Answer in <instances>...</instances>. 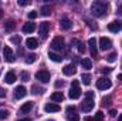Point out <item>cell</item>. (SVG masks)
<instances>
[{"mask_svg": "<svg viewBox=\"0 0 122 121\" xmlns=\"http://www.w3.org/2000/svg\"><path fill=\"white\" fill-rule=\"evenodd\" d=\"M48 57H50V60H53L54 63H60V61L62 60V57H61V56L56 54V53H53V51H50V53H48Z\"/></svg>", "mask_w": 122, "mask_h": 121, "instance_id": "obj_24", "label": "cell"}, {"mask_svg": "<svg viewBox=\"0 0 122 121\" xmlns=\"http://www.w3.org/2000/svg\"><path fill=\"white\" fill-rule=\"evenodd\" d=\"M118 121H122V114L119 116V117H118Z\"/></svg>", "mask_w": 122, "mask_h": 121, "instance_id": "obj_45", "label": "cell"}, {"mask_svg": "<svg viewBox=\"0 0 122 121\" xmlns=\"http://www.w3.org/2000/svg\"><path fill=\"white\" fill-rule=\"evenodd\" d=\"M34 30H36V24L34 23H26L23 26V29H21L23 33H33Z\"/></svg>", "mask_w": 122, "mask_h": 121, "instance_id": "obj_20", "label": "cell"}, {"mask_svg": "<svg viewBox=\"0 0 122 121\" xmlns=\"http://www.w3.org/2000/svg\"><path fill=\"white\" fill-rule=\"evenodd\" d=\"M51 49L56 50V51H61V50L64 49V38H62L61 36H57V37L53 38V41H51Z\"/></svg>", "mask_w": 122, "mask_h": 121, "instance_id": "obj_5", "label": "cell"}, {"mask_svg": "<svg viewBox=\"0 0 122 121\" xmlns=\"http://www.w3.org/2000/svg\"><path fill=\"white\" fill-rule=\"evenodd\" d=\"M36 60H37V56H36L34 53H31V54H29V56L26 57V63H27V64H33Z\"/></svg>", "mask_w": 122, "mask_h": 121, "instance_id": "obj_27", "label": "cell"}, {"mask_svg": "<svg viewBox=\"0 0 122 121\" xmlns=\"http://www.w3.org/2000/svg\"><path fill=\"white\" fill-rule=\"evenodd\" d=\"M88 46H90V50H91V56L97 57V54H98V51H97V40L94 37H91L88 40Z\"/></svg>", "mask_w": 122, "mask_h": 121, "instance_id": "obj_15", "label": "cell"}, {"mask_svg": "<svg viewBox=\"0 0 122 121\" xmlns=\"http://www.w3.org/2000/svg\"><path fill=\"white\" fill-rule=\"evenodd\" d=\"M19 121H31V118H21V120H19Z\"/></svg>", "mask_w": 122, "mask_h": 121, "instance_id": "obj_43", "label": "cell"}, {"mask_svg": "<svg viewBox=\"0 0 122 121\" xmlns=\"http://www.w3.org/2000/svg\"><path fill=\"white\" fill-rule=\"evenodd\" d=\"M36 78H37L38 81H41V83H48L50 78H51V76H50V71H47V70H40V71L36 73Z\"/></svg>", "mask_w": 122, "mask_h": 121, "instance_id": "obj_6", "label": "cell"}, {"mask_svg": "<svg viewBox=\"0 0 122 121\" xmlns=\"http://www.w3.org/2000/svg\"><path fill=\"white\" fill-rule=\"evenodd\" d=\"M118 80H121V81H122V74H119V76H118Z\"/></svg>", "mask_w": 122, "mask_h": 121, "instance_id": "obj_44", "label": "cell"}, {"mask_svg": "<svg viewBox=\"0 0 122 121\" xmlns=\"http://www.w3.org/2000/svg\"><path fill=\"white\" fill-rule=\"evenodd\" d=\"M87 97H91V98H94L95 95H94V91H88L87 93Z\"/></svg>", "mask_w": 122, "mask_h": 121, "instance_id": "obj_42", "label": "cell"}, {"mask_svg": "<svg viewBox=\"0 0 122 121\" xmlns=\"http://www.w3.org/2000/svg\"><path fill=\"white\" fill-rule=\"evenodd\" d=\"M44 88L43 87H38V86H33V88H31V93L33 94H43L44 93Z\"/></svg>", "mask_w": 122, "mask_h": 121, "instance_id": "obj_28", "label": "cell"}, {"mask_svg": "<svg viewBox=\"0 0 122 121\" xmlns=\"http://www.w3.org/2000/svg\"><path fill=\"white\" fill-rule=\"evenodd\" d=\"M71 43H72V44H77V49H78V51H80L81 54H84V53H85V46H84V43H81V41H80V40H77V38H74Z\"/></svg>", "mask_w": 122, "mask_h": 121, "instance_id": "obj_21", "label": "cell"}, {"mask_svg": "<svg viewBox=\"0 0 122 121\" xmlns=\"http://www.w3.org/2000/svg\"><path fill=\"white\" fill-rule=\"evenodd\" d=\"M109 116L111 117H115L117 116V110H109Z\"/></svg>", "mask_w": 122, "mask_h": 121, "instance_id": "obj_41", "label": "cell"}, {"mask_svg": "<svg viewBox=\"0 0 122 121\" xmlns=\"http://www.w3.org/2000/svg\"><path fill=\"white\" fill-rule=\"evenodd\" d=\"M81 81H82L85 86H90V84H91V76H90V74H82Z\"/></svg>", "mask_w": 122, "mask_h": 121, "instance_id": "obj_26", "label": "cell"}, {"mask_svg": "<svg viewBox=\"0 0 122 121\" xmlns=\"http://www.w3.org/2000/svg\"><path fill=\"white\" fill-rule=\"evenodd\" d=\"M112 47V40L108 37H101L99 40V49L101 50H109Z\"/></svg>", "mask_w": 122, "mask_h": 121, "instance_id": "obj_9", "label": "cell"}, {"mask_svg": "<svg viewBox=\"0 0 122 121\" xmlns=\"http://www.w3.org/2000/svg\"><path fill=\"white\" fill-rule=\"evenodd\" d=\"M31 108H33V101H27V103H24V104L21 105L20 113H21V114H27V113H30Z\"/></svg>", "mask_w": 122, "mask_h": 121, "instance_id": "obj_18", "label": "cell"}, {"mask_svg": "<svg viewBox=\"0 0 122 121\" xmlns=\"http://www.w3.org/2000/svg\"><path fill=\"white\" fill-rule=\"evenodd\" d=\"M30 1L29 0H19V6H29Z\"/></svg>", "mask_w": 122, "mask_h": 121, "instance_id": "obj_37", "label": "cell"}, {"mask_svg": "<svg viewBox=\"0 0 122 121\" xmlns=\"http://www.w3.org/2000/svg\"><path fill=\"white\" fill-rule=\"evenodd\" d=\"M94 120H95V121H102V120H104V113H102V111H98V113L95 114Z\"/></svg>", "mask_w": 122, "mask_h": 121, "instance_id": "obj_32", "label": "cell"}, {"mask_svg": "<svg viewBox=\"0 0 122 121\" xmlns=\"http://www.w3.org/2000/svg\"><path fill=\"white\" fill-rule=\"evenodd\" d=\"M44 111L46 113H57V111H60V105L56 103H48L44 105Z\"/></svg>", "mask_w": 122, "mask_h": 121, "instance_id": "obj_13", "label": "cell"}, {"mask_svg": "<svg viewBox=\"0 0 122 121\" xmlns=\"http://www.w3.org/2000/svg\"><path fill=\"white\" fill-rule=\"evenodd\" d=\"M101 71H102L104 74H109V73L112 71V68H111V67H104V68H101Z\"/></svg>", "mask_w": 122, "mask_h": 121, "instance_id": "obj_36", "label": "cell"}, {"mask_svg": "<svg viewBox=\"0 0 122 121\" xmlns=\"http://www.w3.org/2000/svg\"><path fill=\"white\" fill-rule=\"evenodd\" d=\"M75 71H77V68H75L74 64H67V66H64V68H62L64 76H74Z\"/></svg>", "mask_w": 122, "mask_h": 121, "instance_id": "obj_14", "label": "cell"}, {"mask_svg": "<svg viewBox=\"0 0 122 121\" xmlns=\"http://www.w3.org/2000/svg\"><path fill=\"white\" fill-rule=\"evenodd\" d=\"M3 97H6V90L0 87V98H3Z\"/></svg>", "mask_w": 122, "mask_h": 121, "instance_id": "obj_38", "label": "cell"}, {"mask_svg": "<svg viewBox=\"0 0 122 121\" xmlns=\"http://www.w3.org/2000/svg\"><path fill=\"white\" fill-rule=\"evenodd\" d=\"M108 7L109 4L107 1H95L91 6V14L94 17H102L108 13Z\"/></svg>", "mask_w": 122, "mask_h": 121, "instance_id": "obj_1", "label": "cell"}, {"mask_svg": "<svg viewBox=\"0 0 122 121\" xmlns=\"http://www.w3.org/2000/svg\"><path fill=\"white\" fill-rule=\"evenodd\" d=\"M10 116V113L7 111V110H0V120H4V118H7Z\"/></svg>", "mask_w": 122, "mask_h": 121, "instance_id": "obj_31", "label": "cell"}, {"mask_svg": "<svg viewBox=\"0 0 122 121\" xmlns=\"http://www.w3.org/2000/svg\"><path fill=\"white\" fill-rule=\"evenodd\" d=\"M94 105H95L94 98L87 97V98H84V101H82V104H81V110H82L84 113H90L92 108H94Z\"/></svg>", "mask_w": 122, "mask_h": 121, "instance_id": "obj_4", "label": "cell"}, {"mask_svg": "<svg viewBox=\"0 0 122 121\" xmlns=\"http://www.w3.org/2000/svg\"><path fill=\"white\" fill-rule=\"evenodd\" d=\"M117 13H118V14L122 17V4H119V6H118V9H117Z\"/></svg>", "mask_w": 122, "mask_h": 121, "instance_id": "obj_39", "label": "cell"}, {"mask_svg": "<svg viewBox=\"0 0 122 121\" xmlns=\"http://www.w3.org/2000/svg\"><path fill=\"white\" fill-rule=\"evenodd\" d=\"M111 86H112V83L107 77H101L97 80V88L98 90H108V88H111Z\"/></svg>", "mask_w": 122, "mask_h": 121, "instance_id": "obj_3", "label": "cell"}, {"mask_svg": "<svg viewBox=\"0 0 122 121\" xmlns=\"http://www.w3.org/2000/svg\"><path fill=\"white\" fill-rule=\"evenodd\" d=\"M14 26H16V23L13 22V20H7L6 23H4V30L6 31H11L14 29Z\"/></svg>", "mask_w": 122, "mask_h": 121, "instance_id": "obj_25", "label": "cell"}, {"mask_svg": "<svg viewBox=\"0 0 122 121\" xmlns=\"http://www.w3.org/2000/svg\"><path fill=\"white\" fill-rule=\"evenodd\" d=\"M68 95H70L71 100H77V98L81 97V88H80V81H78V80H74V81H72Z\"/></svg>", "mask_w": 122, "mask_h": 121, "instance_id": "obj_2", "label": "cell"}, {"mask_svg": "<svg viewBox=\"0 0 122 121\" xmlns=\"http://www.w3.org/2000/svg\"><path fill=\"white\" fill-rule=\"evenodd\" d=\"M29 73H26V71H21V74H20V78H21V81H27L29 80Z\"/></svg>", "mask_w": 122, "mask_h": 121, "instance_id": "obj_33", "label": "cell"}, {"mask_svg": "<svg viewBox=\"0 0 122 121\" xmlns=\"http://www.w3.org/2000/svg\"><path fill=\"white\" fill-rule=\"evenodd\" d=\"M50 13H51V10H50L48 6H43L41 7V14L43 16H50Z\"/></svg>", "mask_w": 122, "mask_h": 121, "instance_id": "obj_29", "label": "cell"}, {"mask_svg": "<svg viewBox=\"0 0 122 121\" xmlns=\"http://www.w3.org/2000/svg\"><path fill=\"white\" fill-rule=\"evenodd\" d=\"M10 41H11L13 44H19V43H20V37H19V36H13V37H10Z\"/></svg>", "mask_w": 122, "mask_h": 121, "instance_id": "obj_34", "label": "cell"}, {"mask_svg": "<svg viewBox=\"0 0 122 121\" xmlns=\"http://www.w3.org/2000/svg\"><path fill=\"white\" fill-rule=\"evenodd\" d=\"M26 94H27V90H26V87H23V86H19V87L14 90V98H16V100L24 98V97H26Z\"/></svg>", "mask_w": 122, "mask_h": 121, "instance_id": "obj_12", "label": "cell"}, {"mask_svg": "<svg viewBox=\"0 0 122 121\" xmlns=\"http://www.w3.org/2000/svg\"><path fill=\"white\" fill-rule=\"evenodd\" d=\"M65 111H67V118H68V121H78L80 120V117H78L77 110H75L74 105H68Z\"/></svg>", "mask_w": 122, "mask_h": 121, "instance_id": "obj_8", "label": "cell"}, {"mask_svg": "<svg viewBox=\"0 0 122 121\" xmlns=\"http://www.w3.org/2000/svg\"><path fill=\"white\" fill-rule=\"evenodd\" d=\"M51 100H53L54 103H61V101L64 100V94H62L61 91H56V93L51 94Z\"/></svg>", "mask_w": 122, "mask_h": 121, "instance_id": "obj_19", "label": "cell"}, {"mask_svg": "<svg viewBox=\"0 0 122 121\" xmlns=\"http://www.w3.org/2000/svg\"><path fill=\"white\" fill-rule=\"evenodd\" d=\"M60 26H61V29H64V30H70V29H71V26H72V23H71V20H70V19L62 17V19L60 20Z\"/></svg>", "mask_w": 122, "mask_h": 121, "instance_id": "obj_17", "label": "cell"}, {"mask_svg": "<svg viewBox=\"0 0 122 121\" xmlns=\"http://www.w3.org/2000/svg\"><path fill=\"white\" fill-rule=\"evenodd\" d=\"M4 80H6V83H7V84H13V83L16 81V74H14L13 71H9V73L6 74Z\"/></svg>", "mask_w": 122, "mask_h": 121, "instance_id": "obj_22", "label": "cell"}, {"mask_svg": "<svg viewBox=\"0 0 122 121\" xmlns=\"http://www.w3.org/2000/svg\"><path fill=\"white\" fill-rule=\"evenodd\" d=\"M81 66L84 67V70H91L92 68V61L90 59H84L81 60Z\"/></svg>", "mask_w": 122, "mask_h": 121, "instance_id": "obj_23", "label": "cell"}, {"mask_svg": "<svg viewBox=\"0 0 122 121\" xmlns=\"http://www.w3.org/2000/svg\"><path fill=\"white\" fill-rule=\"evenodd\" d=\"M48 31H50V23H48V22L40 23V26H38V34H40L41 38H47Z\"/></svg>", "mask_w": 122, "mask_h": 121, "instance_id": "obj_7", "label": "cell"}, {"mask_svg": "<svg viewBox=\"0 0 122 121\" xmlns=\"http://www.w3.org/2000/svg\"><path fill=\"white\" fill-rule=\"evenodd\" d=\"M117 56H118L117 53H111V54H108V56H107V61H108V63H114V61L117 60Z\"/></svg>", "mask_w": 122, "mask_h": 121, "instance_id": "obj_30", "label": "cell"}, {"mask_svg": "<svg viewBox=\"0 0 122 121\" xmlns=\"http://www.w3.org/2000/svg\"><path fill=\"white\" fill-rule=\"evenodd\" d=\"M37 16H38V13H37L36 10H31L30 13H29V19H30V20H34Z\"/></svg>", "mask_w": 122, "mask_h": 121, "instance_id": "obj_35", "label": "cell"}, {"mask_svg": "<svg viewBox=\"0 0 122 121\" xmlns=\"http://www.w3.org/2000/svg\"><path fill=\"white\" fill-rule=\"evenodd\" d=\"M1 14H3V11H1V9H0V17H1Z\"/></svg>", "mask_w": 122, "mask_h": 121, "instance_id": "obj_47", "label": "cell"}, {"mask_svg": "<svg viewBox=\"0 0 122 121\" xmlns=\"http://www.w3.org/2000/svg\"><path fill=\"white\" fill-rule=\"evenodd\" d=\"M26 46L31 49V50H36L37 47H38V40L37 38H34V37H29L27 40H26Z\"/></svg>", "mask_w": 122, "mask_h": 121, "instance_id": "obj_16", "label": "cell"}, {"mask_svg": "<svg viewBox=\"0 0 122 121\" xmlns=\"http://www.w3.org/2000/svg\"><path fill=\"white\" fill-rule=\"evenodd\" d=\"M3 54H4V60L6 61H9V63H13V61H14V53H13V50H11L9 46H4Z\"/></svg>", "mask_w": 122, "mask_h": 121, "instance_id": "obj_10", "label": "cell"}, {"mask_svg": "<svg viewBox=\"0 0 122 121\" xmlns=\"http://www.w3.org/2000/svg\"><path fill=\"white\" fill-rule=\"evenodd\" d=\"M87 121H95L94 118H87Z\"/></svg>", "mask_w": 122, "mask_h": 121, "instance_id": "obj_46", "label": "cell"}, {"mask_svg": "<svg viewBox=\"0 0 122 121\" xmlns=\"http://www.w3.org/2000/svg\"><path fill=\"white\" fill-rule=\"evenodd\" d=\"M56 87L58 88V87H64V81H57L56 83Z\"/></svg>", "mask_w": 122, "mask_h": 121, "instance_id": "obj_40", "label": "cell"}, {"mask_svg": "<svg viewBox=\"0 0 122 121\" xmlns=\"http://www.w3.org/2000/svg\"><path fill=\"white\" fill-rule=\"evenodd\" d=\"M121 29H122V22H118V20H114L108 24V30L112 31V33H118Z\"/></svg>", "mask_w": 122, "mask_h": 121, "instance_id": "obj_11", "label": "cell"}]
</instances>
